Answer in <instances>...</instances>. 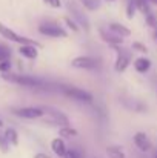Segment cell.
I'll return each mask as SVG.
<instances>
[{"label":"cell","instance_id":"cell-34","mask_svg":"<svg viewBox=\"0 0 157 158\" xmlns=\"http://www.w3.org/2000/svg\"><path fill=\"white\" fill-rule=\"evenodd\" d=\"M0 127H3V121L2 120H0Z\"/></svg>","mask_w":157,"mask_h":158},{"label":"cell","instance_id":"cell-2","mask_svg":"<svg viewBox=\"0 0 157 158\" xmlns=\"http://www.w3.org/2000/svg\"><path fill=\"white\" fill-rule=\"evenodd\" d=\"M60 92L66 97V98H71L77 103H83V105H93L94 103V97L91 92L82 89V88H77V86H71V85H65L60 88Z\"/></svg>","mask_w":157,"mask_h":158},{"label":"cell","instance_id":"cell-9","mask_svg":"<svg viewBox=\"0 0 157 158\" xmlns=\"http://www.w3.org/2000/svg\"><path fill=\"white\" fill-rule=\"evenodd\" d=\"M12 114L19 118H25V120H37L45 117V110L43 107H37V106H23V107H15L12 109Z\"/></svg>","mask_w":157,"mask_h":158},{"label":"cell","instance_id":"cell-27","mask_svg":"<svg viewBox=\"0 0 157 158\" xmlns=\"http://www.w3.org/2000/svg\"><path fill=\"white\" fill-rule=\"evenodd\" d=\"M11 61L9 60H5V61H0V72L2 74H8L11 71Z\"/></svg>","mask_w":157,"mask_h":158},{"label":"cell","instance_id":"cell-19","mask_svg":"<svg viewBox=\"0 0 157 158\" xmlns=\"http://www.w3.org/2000/svg\"><path fill=\"white\" fill-rule=\"evenodd\" d=\"M79 3L86 11H97L102 6V2L100 0H79Z\"/></svg>","mask_w":157,"mask_h":158},{"label":"cell","instance_id":"cell-6","mask_svg":"<svg viewBox=\"0 0 157 158\" xmlns=\"http://www.w3.org/2000/svg\"><path fill=\"white\" fill-rule=\"evenodd\" d=\"M0 35H2L3 39L9 40V42H14V43L20 45V46H22V45H36V46L42 48V45H40L39 42H36V40L29 39V37H25V35H20V34H17L15 31H12L9 26L3 25L2 22H0Z\"/></svg>","mask_w":157,"mask_h":158},{"label":"cell","instance_id":"cell-24","mask_svg":"<svg viewBox=\"0 0 157 158\" xmlns=\"http://www.w3.org/2000/svg\"><path fill=\"white\" fill-rule=\"evenodd\" d=\"M131 49H133V52L148 54V46H146L145 43H140V42H133V45H131Z\"/></svg>","mask_w":157,"mask_h":158},{"label":"cell","instance_id":"cell-8","mask_svg":"<svg viewBox=\"0 0 157 158\" xmlns=\"http://www.w3.org/2000/svg\"><path fill=\"white\" fill-rule=\"evenodd\" d=\"M100 64V60L93 55H77L71 60V66L74 69H83V71H94Z\"/></svg>","mask_w":157,"mask_h":158},{"label":"cell","instance_id":"cell-35","mask_svg":"<svg viewBox=\"0 0 157 158\" xmlns=\"http://www.w3.org/2000/svg\"><path fill=\"white\" fill-rule=\"evenodd\" d=\"M105 2H109V3H112V2H116V0H105Z\"/></svg>","mask_w":157,"mask_h":158},{"label":"cell","instance_id":"cell-31","mask_svg":"<svg viewBox=\"0 0 157 158\" xmlns=\"http://www.w3.org/2000/svg\"><path fill=\"white\" fill-rule=\"evenodd\" d=\"M148 3L153 5V6H157V0H148Z\"/></svg>","mask_w":157,"mask_h":158},{"label":"cell","instance_id":"cell-22","mask_svg":"<svg viewBox=\"0 0 157 158\" xmlns=\"http://www.w3.org/2000/svg\"><path fill=\"white\" fill-rule=\"evenodd\" d=\"M136 12H137V6L134 3V0H128L126 2V8H125V14H126V19L133 20L136 17Z\"/></svg>","mask_w":157,"mask_h":158},{"label":"cell","instance_id":"cell-4","mask_svg":"<svg viewBox=\"0 0 157 158\" xmlns=\"http://www.w3.org/2000/svg\"><path fill=\"white\" fill-rule=\"evenodd\" d=\"M114 52H116V61H114V71L117 74H122L125 72L129 64L134 61L133 60V51L129 49H125V48H120V46H112Z\"/></svg>","mask_w":157,"mask_h":158},{"label":"cell","instance_id":"cell-11","mask_svg":"<svg viewBox=\"0 0 157 158\" xmlns=\"http://www.w3.org/2000/svg\"><path fill=\"white\" fill-rule=\"evenodd\" d=\"M99 34H100V39L103 40L105 43H108L111 48H112V46H120V45H123V39L119 37V35H116L114 32H111L108 28H100V29H99Z\"/></svg>","mask_w":157,"mask_h":158},{"label":"cell","instance_id":"cell-30","mask_svg":"<svg viewBox=\"0 0 157 158\" xmlns=\"http://www.w3.org/2000/svg\"><path fill=\"white\" fill-rule=\"evenodd\" d=\"M33 158H51V155H48V154H45V152H39V154H36Z\"/></svg>","mask_w":157,"mask_h":158},{"label":"cell","instance_id":"cell-15","mask_svg":"<svg viewBox=\"0 0 157 158\" xmlns=\"http://www.w3.org/2000/svg\"><path fill=\"white\" fill-rule=\"evenodd\" d=\"M51 151L57 155V157L63 158L65 157V154H66V151H68L65 140H63V138H60V137L54 138V140L51 141Z\"/></svg>","mask_w":157,"mask_h":158},{"label":"cell","instance_id":"cell-32","mask_svg":"<svg viewBox=\"0 0 157 158\" xmlns=\"http://www.w3.org/2000/svg\"><path fill=\"white\" fill-rule=\"evenodd\" d=\"M153 37H154V40L157 42V31H153Z\"/></svg>","mask_w":157,"mask_h":158},{"label":"cell","instance_id":"cell-3","mask_svg":"<svg viewBox=\"0 0 157 158\" xmlns=\"http://www.w3.org/2000/svg\"><path fill=\"white\" fill-rule=\"evenodd\" d=\"M66 8H68V11H69V14H71L69 17L74 19L82 29L89 31V26H91V25H89V20H88V17H86V14H85L82 5H80L79 2H76V0H68V2H66Z\"/></svg>","mask_w":157,"mask_h":158},{"label":"cell","instance_id":"cell-10","mask_svg":"<svg viewBox=\"0 0 157 158\" xmlns=\"http://www.w3.org/2000/svg\"><path fill=\"white\" fill-rule=\"evenodd\" d=\"M133 140H134L136 148H137L140 152H143V154H146V152H150V151L153 149V143H151L150 137H148L145 132H136L134 137H133Z\"/></svg>","mask_w":157,"mask_h":158},{"label":"cell","instance_id":"cell-7","mask_svg":"<svg viewBox=\"0 0 157 158\" xmlns=\"http://www.w3.org/2000/svg\"><path fill=\"white\" fill-rule=\"evenodd\" d=\"M39 34L45 35V37H51V39H66L68 37V31L60 26L55 22H43L37 26Z\"/></svg>","mask_w":157,"mask_h":158},{"label":"cell","instance_id":"cell-26","mask_svg":"<svg viewBox=\"0 0 157 158\" xmlns=\"http://www.w3.org/2000/svg\"><path fill=\"white\" fill-rule=\"evenodd\" d=\"M63 158H83V155H82V152H79L77 149H68Z\"/></svg>","mask_w":157,"mask_h":158},{"label":"cell","instance_id":"cell-33","mask_svg":"<svg viewBox=\"0 0 157 158\" xmlns=\"http://www.w3.org/2000/svg\"><path fill=\"white\" fill-rule=\"evenodd\" d=\"M153 158H157V151L154 152V155H153Z\"/></svg>","mask_w":157,"mask_h":158},{"label":"cell","instance_id":"cell-29","mask_svg":"<svg viewBox=\"0 0 157 158\" xmlns=\"http://www.w3.org/2000/svg\"><path fill=\"white\" fill-rule=\"evenodd\" d=\"M0 151H2L3 154H6V152L9 151V144H8V141L5 140L3 135H0Z\"/></svg>","mask_w":157,"mask_h":158},{"label":"cell","instance_id":"cell-25","mask_svg":"<svg viewBox=\"0 0 157 158\" xmlns=\"http://www.w3.org/2000/svg\"><path fill=\"white\" fill-rule=\"evenodd\" d=\"M9 57H11V49L6 45H2L0 43V61L9 60Z\"/></svg>","mask_w":157,"mask_h":158},{"label":"cell","instance_id":"cell-1","mask_svg":"<svg viewBox=\"0 0 157 158\" xmlns=\"http://www.w3.org/2000/svg\"><path fill=\"white\" fill-rule=\"evenodd\" d=\"M3 80L23 86V88H33V89H46L48 88V81L36 77V75H25V74H2Z\"/></svg>","mask_w":157,"mask_h":158},{"label":"cell","instance_id":"cell-20","mask_svg":"<svg viewBox=\"0 0 157 158\" xmlns=\"http://www.w3.org/2000/svg\"><path fill=\"white\" fill-rule=\"evenodd\" d=\"M134 3H136V6H137V11H139V12H142V14H143V17H145V15H148L150 12H153L151 5L148 3V0H134Z\"/></svg>","mask_w":157,"mask_h":158},{"label":"cell","instance_id":"cell-12","mask_svg":"<svg viewBox=\"0 0 157 158\" xmlns=\"http://www.w3.org/2000/svg\"><path fill=\"white\" fill-rule=\"evenodd\" d=\"M151 64H153V61H151L148 57H145V55L137 57V58H134V61H133V66H134L136 72H139V74H146V72L151 69Z\"/></svg>","mask_w":157,"mask_h":158},{"label":"cell","instance_id":"cell-5","mask_svg":"<svg viewBox=\"0 0 157 158\" xmlns=\"http://www.w3.org/2000/svg\"><path fill=\"white\" fill-rule=\"evenodd\" d=\"M43 110H45V117L48 118V120H45V124L57 126V127L69 126V117L65 112H62L60 109H55V107H51V106H45Z\"/></svg>","mask_w":157,"mask_h":158},{"label":"cell","instance_id":"cell-16","mask_svg":"<svg viewBox=\"0 0 157 158\" xmlns=\"http://www.w3.org/2000/svg\"><path fill=\"white\" fill-rule=\"evenodd\" d=\"M77 135H79L77 129L72 127L71 124H69V126H62V127H59V137L63 138V140H71V138H76Z\"/></svg>","mask_w":157,"mask_h":158},{"label":"cell","instance_id":"cell-21","mask_svg":"<svg viewBox=\"0 0 157 158\" xmlns=\"http://www.w3.org/2000/svg\"><path fill=\"white\" fill-rule=\"evenodd\" d=\"M63 23H65V26H66L71 32H80V31H82V28L79 26V23H77L74 19H71L69 15H65V17H63Z\"/></svg>","mask_w":157,"mask_h":158},{"label":"cell","instance_id":"cell-18","mask_svg":"<svg viewBox=\"0 0 157 158\" xmlns=\"http://www.w3.org/2000/svg\"><path fill=\"white\" fill-rule=\"evenodd\" d=\"M3 137H5V140L8 141L9 146H17V144H19V134H17V131H15L14 127H8V129L5 131Z\"/></svg>","mask_w":157,"mask_h":158},{"label":"cell","instance_id":"cell-14","mask_svg":"<svg viewBox=\"0 0 157 158\" xmlns=\"http://www.w3.org/2000/svg\"><path fill=\"white\" fill-rule=\"evenodd\" d=\"M19 54L28 60H36L39 57V46L36 45H22L19 48Z\"/></svg>","mask_w":157,"mask_h":158},{"label":"cell","instance_id":"cell-13","mask_svg":"<svg viewBox=\"0 0 157 158\" xmlns=\"http://www.w3.org/2000/svg\"><path fill=\"white\" fill-rule=\"evenodd\" d=\"M106 28H108L111 32H114L116 35L122 37V39H125V37H129V35H131V29H129L126 25L119 23V22H111Z\"/></svg>","mask_w":157,"mask_h":158},{"label":"cell","instance_id":"cell-28","mask_svg":"<svg viewBox=\"0 0 157 158\" xmlns=\"http://www.w3.org/2000/svg\"><path fill=\"white\" fill-rule=\"evenodd\" d=\"M43 3H45L46 6L52 8V9H59V8H62V0H43Z\"/></svg>","mask_w":157,"mask_h":158},{"label":"cell","instance_id":"cell-17","mask_svg":"<svg viewBox=\"0 0 157 158\" xmlns=\"http://www.w3.org/2000/svg\"><path fill=\"white\" fill-rule=\"evenodd\" d=\"M105 152H106L108 158H126L125 152H123V148H120V146H116V144L106 146Z\"/></svg>","mask_w":157,"mask_h":158},{"label":"cell","instance_id":"cell-23","mask_svg":"<svg viewBox=\"0 0 157 158\" xmlns=\"http://www.w3.org/2000/svg\"><path fill=\"white\" fill-rule=\"evenodd\" d=\"M145 22L153 31H157V14H154V11L150 12L148 15H145Z\"/></svg>","mask_w":157,"mask_h":158}]
</instances>
